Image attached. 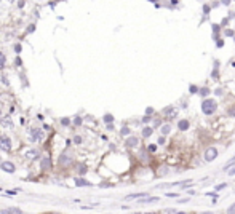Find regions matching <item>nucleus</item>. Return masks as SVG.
<instances>
[{"instance_id":"nucleus-1","label":"nucleus","mask_w":235,"mask_h":214,"mask_svg":"<svg viewBox=\"0 0 235 214\" xmlns=\"http://www.w3.org/2000/svg\"><path fill=\"white\" fill-rule=\"evenodd\" d=\"M216 109H217V104H216V101H213V99H205L203 102H201V110H203L205 115L214 114Z\"/></svg>"},{"instance_id":"nucleus-2","label":"nucleus","mask_w":235,"mask_h":214,"mask_svg":"<svg viewBox=\"0 0 235 214\" xmlns=\"http://www.w3.org/2000/svg\"><path fill=\"white\" fill-rule=\"evenodd\" d=\"M0 149H2L3 152L11 150V141H10V138H7V136H0Z\"/></svg>"},{"instance_id":"nucleus-3","label":"nucleus","mask_w":235,"mask_h":214,"mask_svg":"<svg viewBox=\"0 0 235 214\" xmlns=\"http://www.w3.org/2000/svg\"><path fill=\"white\" fill-rule=\"evenodd\" d=\"M216 157H217V150H216L214 147H210L208 150L205 152V160H206V161H213Z\"/></svg>"},{"instance_id":"nucleus-4","label":"nucleus","mask_w":235,"mask_h":214,"mask_svg":"<svg viewBox=\"0 0 235 214\" xmlns=\"http://www.w3.org/2000/svg\"><path fill=\"white\" fill-rule=\"evenodd\" d=\"M70 161H72V154H70V152H64V154L59 157V163H61V165H69Z\"/></svg>"},{"instance_id":"nucleus-5","label":"nucleus","mask_w":235,"mask_h":214,"mask_svg":"<svg viewBox=\"0 0 235 214\" xmlns=\"http://www.w3.org/2000/svg\"><path fill=\"white\" fill-rule=\"evenodd\" d=\"M0 168H2L3 171H7V173H15V165L13 163H10V161H2L0 163Z\"/></svg>"},{"instance_id":"nucleus-6","label":"nucleus","mask_w":235,"mask_h":214,"mask_svg":"<svg viewBox=\"0 0 235 214\" xmlns=\"http://www.w3.org/2000/svg\"><path fill=\"white\" fill-rule=\"evenodd\" d=\"M163 114L166 115V118H173V117L178 115V109H176V107H173V105H170V107H166V109L163 110Z\"/></svg>"},{"instance_id":"nucleus-7","label":"nucleus","mask_w":235,"mask_h":214,"mask_svg":"<svg viewBox=\"0 0 235 214\" xmlns=\"http://www.w3.org/2000/svg\"><path fill=\"white\" fill-rule=\"evenodd\" d=\"M31 134H32V139L34 141H42L43 139V133L40 131V129H37V128H34L32 131H31Z\"/></svg>"},{"instance_id":"nucleus-8","label":"nucleus","mask_w":235,"mask_h":214,"mask_svg":"<svg viewBox=\"0 0 235 214\" xmlns=\"http://www.w3.org/2000/svg\"><path fill=\"white\" fill-rule=\"evenodd\" d=\"M19 208H8V209H0V214H21Z\"/></svg>"},{"instance_id":"nucleus-9","label":"nucleus","mask_w":235,"mask_h":214,"mask_svg":"<svg viewBox=\"0 0 235 214\" xmlns=\"http://www.w3.org/2000/svg\"><path fill=\"white\" fill-rule=\"evenodd\" d=\"M126 144H128V147H136V145H138V138H134V136L128 138Z\"/></svg>"},{"instance_id":"nucleus-10","label":"nucleus","mask_w":235,"mask_h":214,"mask_svg":"<svg viewBox=\"0 0 235 214\" xmlns=\"http://www.w3.org/2000/svg\"><path fill=\"white\" fill-rule=\"evenodd\" d=\"M37 155H38V154H37V150H32V149L26 152V157H27L29 160H35V158H37Z\"/></svg>"},{"instance_id":"nucleus-11","label":"nucleus","mask_w":235,"mask_h":214,"mask_svg":"<svg viewBox=\"0 0 235 214\" xmlns=\"http://www.w3.org/2000/svg\"><path fill=\"white\" fill-rule=\"evenodd\" d=\"M178 128L181 129V131H186V129L189 128V122L187 120H181V122L178 123Z\"/></svg>"},{"instance_id":"nucleus-12","label":"nucleus","mask_w":235,"mask_h":214,"mask_svg":"<svg viewBox=\"0 0 235 214\" xmlns=\"http://www.w3.org/2000/svg\"><path fill=\"white\" fill-rule=\"evenodd\" d=\"M40 166L43 168V170H48V168L51 166V161H50V158H43V160L40 161Z\"/></svg>"},{"instance_id":"nucleus-13","label":"nucleus","mask_w":235,"mask_h":214,"mask_svg":"<svg viewBox=\"0 0 235 214\" xmlns=\"http://www.w3.org/2000/svg\"><path fill=\"white\" fill-rule=\"evenodd\" d=\"M152 133H154V129H152V128H149V126H145V128L142 129V136H144V138L152 136Z\"/></svg>"},{"instance_id":"nucleus-14","label":"nucleus","mask_w":235,"mask_h":214,"mask_svg":"<svg viewBox=\"0 0 235 214\" xmlns=\"http://www.w3.org/2000/svg\"><path fill=\"white\" fill-rule=\"evenodd\" d=\"M147 193H134V195H128L126 200H134V198H142V196H145Z\"/></svg>"},{"instance_id":"nucleus-15","label":"nucleus","mask_w":235,"mask_h":214,"mask_svg":"<svg viewBox=\"0 0 235 214\" xmlns=\"http://www.w3.org/2000/svg\"><path fill=\"white\" fill-rule=\"evenodd\" d=\"M75 184L77 185H91L88 181H85V179H75Z\"/></svg>"},{"instance_id":"nucleus-16","label":"nucleus","mask_w":235,"mask_h":214,"mask_svg":"<svg viewBox=\"0 0 235 214\" xmlns=\"http://www.w3.org/2000/svg\"><path fill=\"white\" fill-rule=\"evenodd\" d=\"M170 131H171V126H170V125H165V126H162V134H163V136H165V134H168Z\"/></svg>"},{"instance_id":"nucleus-17","label":"nucleus","mask_w":235,"mask_h":214,"mask_svg":"<svg viewBox=\"0 0 235 214\" xmlns=\"http://www.w3.org/2000/svg\"><path fill=\"white\" fill-rule=\"evenodd\" d=\"M155 201H158V198H157V196H152V198H144L142 203H155Z\"/></svg>"},{"instance_id":"nucleus-18","label":"nucleus","mask_w":235,"mask_h":214,"mask_svg":"<svg viewBox=\"0 0 235 214\" xmlns=\"http://www.w3.org/2000/svg\"><path fill=\"white\" fill-rule=\"evenodd\" d=\"M200 94H201V96H208V94H210V89H208V88H201V89H200Z\"/></svg>"},{"instance_id":"nucleus-19","label":"nucleus","mask_w":235,"mask_h":214,"mask_svg":"<svg viewBox=\"0 0 235 214\" xmlns=\"http://www.w3.org/2000/svg\"><path fill=\"white\" fill-rule=\"evenodd\" d=\"M112 120H114V117H112V115H104V122H107V123H112Z\"/></svg>"},{"instance_id":"nucleus-20","label":"nucleus","mask_w":235,"mask_h":214,"mask_svg":"<svg viewBox=\"0 0 235 214\" xmlns=\"http://www.w3.org/2000/svg\"><path fill=\"white\" fill-rule=\"evenodd\" d=\"M233 163H235V157H233V158H232L230 161H229V163H226V166H224V171H226V170H227V168L230 166V165H233Z\"/></svg>"},{"instance_id":"nucleus-21","label":"nucleus","mask_w":235,"mask_h":214,"mask_svg":"<svg viewBox=\"0 0 235 214\" xmlns=\"http://www.w3.org/2000/svg\"><path fill=\"white\" fill-rule=\"evenodd\" d=\"M3 64H5V54L0 53V67H2Z\"/></svg>"},{"instance_id":"nucleus-22","label":"nucleus","mask_w":235,"mask_h":214,"mask_svg":"<svg viewBox=\"0 0 235 214\" xmlns=\"http://www.w3.org/2000/svg\"><path fill=\"white\" fill-rule=\"evenodd\" d=\"M227 212H229V214H233V212H235V205H232L230 208H229V209H227Z\"/></svg>"},{"instance_id":"nucleus-23","label":"nucleus","mask_w":235,"mask_h":214,"mask_svg":"<svg viewBox=\"0 0 235 214\" xmlns=\"http://www.w3.org/2000/svg\"><path fill=\"white\" fill-rule=\"evenodd\" d=\"M122 134H123V136H126V134H130V129H128V128H123V129H122Z\"/></svg>"},{"instance_id":"nucleus-24","label":"nucleus","mask_w":235,"mask_h":214,"mask_svg":"<svg viewBox=\"0 0 235 214\" xmlns=\"http://www.w3.org/2000/svg\"><path fill=\"white\" fill-rule=\"evenodd\" d=\"M229 115H230V117H235V107H232V109L229 110Z\"/></svg>"},{"instance_id":"nucleus-25","label":"nucleus","mask_w":235,"mask_h":214,"mask_svg":"<svg viewBox=\"0 0 235 214\" xmlns=\"http://www.w3.org/2000/svg\"><path fill=\"white\" fill-rule=\"evenodd\" d=\"M61 123H63V125H69V118H63Z\"/></svg>"},{"instance_id":"nucleus-26","label":"nucleus","mask_w":235,"mask_h":214,"mask_svg":"<svg viewBox=\"0 0 235 214\" xmlns=\"http://www.w3.org/2000/svg\"><path fill=\"white\" fill-rule=\"evenodd\" d=\"M74 142H75V144H80V142H82V138H78V136H77V138L74 139Z\"/></svg>"},{"instance_id":"nucleus-27","label":"nucleus","mask_w":235,"mask_h":214,"mask_svg":"<svg viewBox=\"0 0 235 214\" xmlns=\"http://www.w3.org/2000/svg\"><path fill=\"white\" fill-rule=\"evenodd\" d=\"M233 174H235V166L232 168V170H229V176H233Z\"/></svg>"},{"instance_id":"nucleus-28","label":"nucleus","mask_w":235,"mask_h":214,"mask_svg":"<svg viewBox=\"0 0 235 214\" xmlns=\"http://www.w3.org/2000/svg\"><path fill=\"white\" fill-rule=\"evenodd\" d=\"M190 93H197V86H194V85L190 86Z\"/></svg>"},{"instance_id":"nucleus-29","label":"nucleus","mask_w":235,"mask_h":214,"mask_svg":"<svg viewBox=\"0 0 235 214\" xmlns=\"http://www.w3.org/2000/svg\"><path fill=\"white\" fill-rule=\"evenodd\" d=\"M80 123H82V118L77 117V118H75V125H80Z\"/></svg>"},{"instance_id":"nucleus-30","label":"nucleus","mask_w":235,"mask_h":214,"mask_svg":"<svg viewBox=\"0 0 235 214\" xmlns=\"http://www.w3.org/2000/svg\"><path fill=\"white\" fill-rule=\"evenodd\" d=\"M213 31H214V32H217V31H219V26H217V24H214V26H213Z\"/></svg>"},{"instance_id":"nucleus-31","label":"nucleus","mask_w":235,"mask_h":214,"mask_svg":"<svg viewBox=\"0 0 235 214\" xmlns=\"http://www.w3.org/2000/svg\"><path fill=\"white\" fill-rule=\"evenodd\" d=\"M226 35H229V37H232V35H233V32H232V31H226Z\"/></svg>"},{"instance_id":"nucleus-32","label":"nucleus","mask_w":235,"mask_h":214,"mask_svg":"<svg viewBox=\"0 0 235 214\" xmlns=\"http://www.w3.org/2000/svg\"><path fill=\"white\" fill-rule=\"evenodd\" d=\"M155 149H157L155 145H149V150H150V152H155Z\"/></svg>"},{"instance_id":"nucleus-33","label":"nucleus","mask_w":235,"mask_h":214,"mask_svg":"<svg viewBox=\"0 0 235 214\" xmlns=\"http://www.w3.org/2000/svg\"><path fill=\"white\" fill-rule=\"evenodd\" d=\"M221 2H222V5H229V3H230V0H221Z\"/></svg>"},{"instance_id":"nucleus-34","label":"nucleus","mask_w":235,"mask_h":214,"mask_svg":"<svg viewBox=\"0 0 235 214\" xmlns=\"http://www.w3.org/2000/svg\"><path fill=\"white\" fill-rule=\"evenodd\" d=\"M224 187H226V184H221V185H217L216 189H217V190H221V189H224Z\"/></svg>"},{"instance_id":"nucleus-35","label":"nucleus","mask_w":235,"mask_h":214,"mask_svg":"<svg viewBox=\"0 0 235 214\" xmlns=\"http://www.w3.org/2000/svg\"><path fill=\"white\" fill-rule=\"evenodd\" d=\"M163 142H165V138H163V136H162V138L158 139V144H163Z\"/></svg>"},{"instance_id":"nucleus-36","label":"nucleus","mask_w":235,"mask_h":214,"mask_svg":"<svg viewBox=\"0 0 235 214\" xmlns=\"http://www.w3.org/2000/svg\"><path fill=\"white\" fill-rule=\"evenodd\" d=\"M163 212H176V209H163Z\"/></svg>"},{"instance_id":"nucleus-37","label":"nucleus","mask_w":235,"mask_h":214,"mask_svg":"<svg viewBox=\"0 0 235 214\" xmlns=\"http://www.w3.org/2000/svg\"><path fill=\"white\" fill-rule=\"evenodd\" d=\"M149 2H154V3H157V2H160V0H149Z\"/></svg>"},{"instance_id":"nucleus-38","label":"nucleus","mask_w":235,"mask_h":214,"mask_svg":"<svg viewBox=\"0 0 235 214\" xmlns=\"http://www.w3.org/2000/svg\"><path fill=\"white\" fill-rule=\"evenodd\" d=\"M171 3H178V0H171Z\"/></svg>"}]
</instances>
